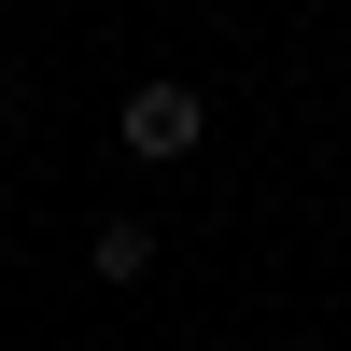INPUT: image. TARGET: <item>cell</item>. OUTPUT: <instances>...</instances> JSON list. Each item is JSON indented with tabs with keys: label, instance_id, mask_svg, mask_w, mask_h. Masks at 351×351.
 <instances>
[{
	"label": "cell",
	"instance_id": "2",
	"mask_svg": "<svg viewBox=\"0 0 351 351\" xmlns=\"http://www.w3.org/2000/svg\"><path fill=\"white\" fill-rule=\"evenodd\" d=\"M84 267H99V281H141V267H155V225H141V211H112L99 239H84Z\"/></svg>",
	"mask_w": 351,
	"mask_h": 351
},
{
	"label": "cell",
	"instance_id": "1",
	"mask_svg": "<svg viewBox=\"0 0 351 351\" xmlns=\"http://www.w3.org/2000/svg\"><path fill=\"white\" fill-rule=\"evenodd\" d=\"M112 141H127L141 169H183L197 141H211V99H197L183 71H155V84H127V112H112Z\"/></svg>",
	"mask_w": 351,
	"mask_h": 351
}]
</instances>
